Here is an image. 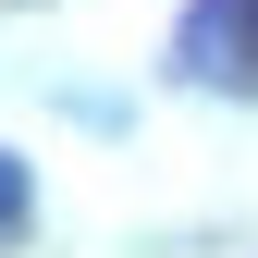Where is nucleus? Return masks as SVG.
I'll use <instances>...</instances> for the list:
<instances>
[{"mask_svg":"<svg viewBox=\"0 0 258 258\" xmlns=\"http://www.w3.org/2000/svg\"><path fill=\"white\" fill-rule=\"evenodd\" d=\"M246 13H258V0H246Z\"/></svg>","mask_w":258,"mask_h":258,"instance_id":"f03ea898","label":"nucleus"},{"mask_svg":"<svg viewBox=\"0 0 258 258\" xmlns=\"http://www.w3.org/2000/svg\"><path fill=\"white\" fill-rule=\"evenodd\" d=\"M25 221H37V184H25V160H13V148H0V246H13V234H25Z\"/></svg>","mask_w":258,"mask_h":258,"instance_id":"f257e3e1","label":"nucleus"}]
</instances>
